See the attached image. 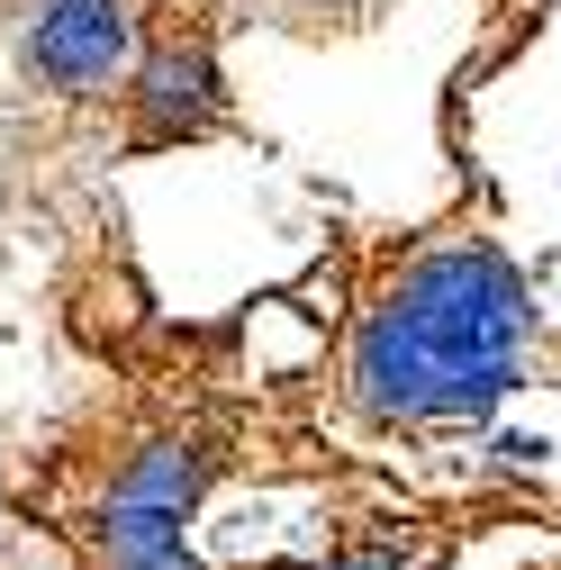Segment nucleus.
<instances>
[{
    "instance_id": "1",
    "label": "nucleus",
    "mask_w": 561,
    "mask_h": 570,
    "mask_svg": "<svg viewBox=\"0 0 561 570\" xmlns=\"http://www.w3.org/2000/svg\"><path fill=\"white\" fill-rule=\"evenodd\" d=\"M525 281L499 245H435L416 254L354 335V399L363 416H480L516 390L525 363Z\"/></svg>"
},
{
    "instance_id": "2",
    "label": "nucleus",
    "mask_w": 561,
    "mask_h": 570,
    "mask_svg": "<svg viewBox=\"0 0 561 570\" xmlns=\"http://www.w3.org/2000/svg\"><path fill=\"white\" fill-rule=\"evenodd\" d=\"M136 0H37L28 10V37H19V63L63 91V100H91V91H118L136 73Z\"/></svg>"
},
{
    "instance_id": "3",
    "label": "nucleus",
    "mask_w": 561,
    "mask_h": 570,
    "mask_svg": "<svg viewBox=\"0 0 561 570\" xmlns=\"http://www.w3.org/2000/svg\"><path fill=\"white\" fill-rule=\"evenodd\" d=\"M190 489H199V453H181V444H164V453L136 462L109 489V561L118 570H190V552H181Z\"/></svg>"
},
{
    "instance_id": "4",
    "label": "nucleus",
    "mask_w": 561,
    "mask_h": 570,
    "mask_svg": "<svg viewBox=\"0 0 561 570\" xmlns=\"http://www.w3.org/2000/svg\"><path fill=\"white\" fill-rule=\"evenodd\" d=\"M136 146H181V136L218 127V63H208L199 28H164L155 46H136Z\"/></svg>"
},
{
    "instance_id": "5",
    "label": "nucleus",
    "mask_w": 561,
    "mask_h": 570,
    "mask_svg": "<svg viewBox=\"0 0 561 570\" xmlns=\"http://www.w3.org/2000/svg\"><path fill=\"white\" fill-rule=\"evenodd\" d=\"M263 10H272L280 28H363L381 0H263Z\"/></svg>"
},
{
    "instance_id": "6",
    "label": "nucleus",
    "mask_w": 561,
    "mask_h": 570,
    "mask_svg": "<svg viewBox=\"0 0 561 570\" xmlns=\"http://www.w3.org/2000/svg\"><path fill=\"white\" fill-rule=\"evenodd\" d=\"M335 570H390V561H335Z\"/></svg>"
}]
</instances>
